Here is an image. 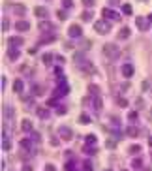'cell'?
<instances>
[{
  "mask_svg": "<svg viewBox=\"0 0 152 171\" xmlns=\"http://www.w3.org/2000/svg\"><path fill=\"white\" fill-rule=\"evenodd\" d=\"M36 115L39 117V118H49V107H36Z\"/></svg>",
  "mask_w": 152,
  "mask_h": 171,
  "instance_id": "obj_13",
  "label": "cell"
},
{
  "mask_svg": "<svg viewBox=\"0 0 152 171\" xmlns=\"http://www.w3.org/2000/svg\"><path fill=\"white\" fill-rule=\"evenodd\" d=\"M21 147H23V148H26V151H28V148L32 147V143H30V141L28 139H23V141H21V143H19Z\"/></svg>",
  "mask_w": 152,
  "mask_h": 171,
  "instance_id": "obj_29",
  "label": "cell"
},
{
  "mask_svg": "<svg viewBox=\"0 0 152 171\" xmlns=\"http://www.w3.org/2000/svg\"><path fill=\"white\" fill-rule=\"evenodd\" d=\"M135 25H137V28H139V30H148V25H150V21L148 19H145V17H137L135 19Z\"/></svg>",
  "mask_w": 152,
  "mask_h": 171,
  "instance_id": "obj_6",
  "label": "cell"
},
{
  "mask_svg": "<svg viewBox=\"0 0 152 171\" xmlns=\"http://www.w3.org/2000/svg\"><path fill=\"white\" fill-rule=\"evenodd\" d=\"M15 28H17L19 32H26V30H30V23L21 19V21H17V23H15Z\"/></svg>",
  "mask_w": 152,
  "mask_h": 171,
  "instance_id": "obj_9",
  "label": "cell"
},
{
  "mask_svg": "<svg viewBox=\"0 0 152 171\" xmlns=\"http://www.w3.org/2000/svg\"><path fill=\"white\" fill-rule=\"evenodd\" d=\"M135 118H137V113L132 111V113H130V120H135Z\"/></svg>",
  "mask_w": 152,
  "mask_h": 171,
  "instance_id": "obj_45",
  "label": "cell"
},
{
  "mask_svg": "<svg viewBox=\"0 0 152 171\" xmlns=\"http://www.w3.org/2000/svg\"><path fill=\"white\" fill-rule=\"evenodd\" d=\"M79 122H81V124H90V117H88L86 113H83V115L79 117Z\"/></svg>",
  "mask_w": 152,
  "mask_h": 171,
  "instance_id": "obj_25",
  "label": "cell"
},
{
  "mask_svg": "<svg viewBox=\"0 0 152 171\" xmlns=\"http://www.w3.org/2000/svg\"><path fill=\"white\" fill-rule=\"evenodd\" d=\"M38 28H39V30H41V32H49V30H51V28H53V25L49 23V21H41V23L38 25Z\"/></svg>",
  "mask_w": 152,
  "mask_h": 171,
  "instance_id": "obj_16",
  "label": "cell"
},
{
  "mask_svg": "<svg viewBox=\"0 0 152 171\" xmlns=\"http://www.w3.org/2000/svg\"><path fill=\"white\" fill-rule=\"evenodd\" d=\"M107 171H111V169H107Z\"/></svg>",
  "mask_w": 152,
  "mask_h": 171,
  "instance_id": "obj_54",
  "label": "cell"
},
{
  "mask_svg": "<svg viewBox=\"0 0 152 171\" xmlns=\"http://www.w3.org/2000/svg\"><path fill=\"white\" fill-rule=\"evenodd\" d=\"M8 28H10V21H8V19H2V30L6 32Z\"/></svg>",
  "mask_w": 152,
  "mask_h": 171,
  "instance_id": "obj_35",
  "label": "cell"
},
{
  "mask_svg": "<svg viewBox=\"0 0 152 171\" xmlns=\"http://www.w3.org/2000/svg\"><path fill=\"white\" fill-rule=\"evenodd\" d=\"M68 92H70V88H68V85L66 83H60L58 85V88H57V92H54V96H62V94H68Z\"/></svg>",
  "mask_w": 152,
  "mask_h": 171,
  "instance_id": "obj_14",
  "label": "cell"
},
{
  "mask_svg": "<svg viewBox=\"0 0 152 171\" xmlns=\"http://www.w3.org/2000/svg\"><path fill=\"white\" fill-rule=\"evenodd\" d=\"M101 13H103V17H105L107 21H109V19H111V21H118V19H120V15H118V13H116V11H113V10H109V8H105V10H103Z\"/></svg>",
  "mask_w": 152,
  "mask_h": 171,
  "instance_id": "obj_8",
  "label": "cell"
},
{
  "mask_svg": "<svg viewBox=\"0 0 152 171\" xmlns=\"http://www.w3.org/2000/svg\"><path fill=\"white\" fill-rule=\"evenodd\" d=\"M81 19H83V21H92V11H88V10L83 11V13H81Z\"/></svg>",
  "mask_w": 152,
  "mask_h": 171,
  "instance_id": "obj_26",
  "label": "cell"
},
{
  "mask_svg": "<svg viewBox=\"0 0 152 171\" xmlns=\"http://www.w3.org/2000/svg\"><path fill=\"white\" fill-rule=\"evenodd\" d=\"M58 135H60L64 141H70V139L73 137V135H72V130H70L68 126H60V128H58Z\"/></svg>",
  "mask_w": 152,
  "mask_h": 171,
  "instance_id": "obj_5",
  "label": "cell"
},
{
  "mask_svg": "<svg viewBox=\"0 0 152 171\" xmlns=\"http://www.w3.org/2000/svg\"><path fill=\"white\" fill-rule=\"evenodd\" d=\"M13 11H15L17 15H19V13H21V15H25V13H26V8H25L23 4H19V6H13Z\"/></svg>",
  "mask_w": 152,
  "mask_h": 171,
  "instance_id": "obj_22",
  "label": "cell"
},
{
  "mask_svg": "<svg viewBox=\"0 0 152 171\" xmlns=\"http://www.w3.org/2000/svg\"><path fill=\"white\" fill-rule=\"evenodd\" d=\"M135 104H137V107H139V109H141V107H143V104H145V102H143V100H141V98H137V102H135Z\"/></svg>",
  "mask_w": 152,
  "mask_h": 171,
  "instance_id": "obj_44",
  "label": "cell"
},
{
  "mask_svg": "<svg viewBox=\"0 0 152 171\" xmlns=\"http://www.w3.org/2000/svg\"><path fill=\"white\" fill-rule=\"evenodd\" d=\"M122 171H126V169H122Z\"/></svg>",
  "mask_w": 152,
  "mask_h": 171,
  "instance_id": "obj_53",
  "label": "cell"
},
{
  "mask_svg": "<svg viewBox=\"0 0 152 171\" xmlns=\"http://www.w3.org/2000/svg\"><path fill=\"white\" fill-rule=\"evenodd\" d=\"M45 171H54V166H51V164H49V166L45 167Z\"/></svg>",
  "mask_w": 152,
  "mask_h": 171,
  "instance_id": "obj_49",
  "label": "cell"
},
{
  "mask_svg": "<svg viewBox=\"0 0 152 171\" xmlns=\"http://www.w3.org/2000/svg\"><path fill=\"white\" fill-rule=\"evenodd\" d=\"M122 75L126 77V79H130V77L133 75V66H132V64H124V66H122Z\"/></svg>",
  "mask_w": 152,
  "mask_h": 171,
  "instance_id": "obj_12",
  "label": "cell"
},
{
  "mask_svg": "<svg viewBox=\"0 0 152 171\" xmlns=\"http://www.w3.org/2000/svg\"><path fill=\"white\" fill-rule=\"evenodd\" d=\"M57 113H58V115H64V113H66V107H58Z\"/></svg>",
  "mask_w": 152,
  "mask_h": 171,
  "instance_id": "obj_46",
  "label": "cell"
},
{
  "mask_svg": "<svg viewBox=\"0 0 152 171\" xmlns=\"http://www.w3.org/2000/svg\"><path fill=\"white\" fill-rule=\"evenodd\" d=\"M0 87H2V90H4V87H6V77H2V81H0Z\"/></svg>",
  "mask_w": 152,
  "mask_h": 171,
  "instance_id": "obj_47",
  "label": "cell"
},
{
  "mask_svg": "<svg viewBox=\"0 0 152 171\" xmlns=\"http://www.w3.org/2000/svg\"><path fill=\"white\" fill-rule=\"evenodd\" d=\"M43 64H45V66H51V64H53V55L51 53H45L43 55Z\"/></svg>",
  "mask_w": 152,
  "mask_h": 171,
  "instance_id": "obj_23",
  "label": "cell"
},
{
  "mask_svg": "<svg viewBox=\"0 0 152 171\" xmlns=\"http://www.w3.org/2000/svg\"><path fill=\"white\" fill-rule=\"evenodd\" d=\"M23 87H25V85H23V81H21V79H15V81H13V90H15L17 94L23 92Z\"/></svg>",
  "mask_w": 152,
  "mask_h": 171,
  "instance_id": "obj_19",
  "label": "cell"
},
{
  "mask_svg": "<svg viewBox=\"0 0 152 171\" xmlns=\"http://www.w3.org/2000/svg\"><path fill=\"white\" fill-rule=\"evenodd\" d=\"M141 166H143L141 158H139V160H133V162H132V167H135V169H141Z\"/></svg>",
  "mask_w": 152,
  "mask_h": 171,
  "instance_id": "obj_34",
  "label": "cell"
},
{
  "mask_svg": "<svg viewBox=\"0 0 152 171\" xmlns=\"http://www.w3.org/2000/svg\"><path fill=\"white\" fill-rule=\"evenodd\" d=\"M2 117H4V122H6V130L13 128V122H15V109H13L11 105H4Z\"/></svg>",
  "mask_w": 152,
  "mask_h": 171,
  "instance_id": "obj_1",
  "label": "cell"
},
{
  "mask_svg": "<svg viewBox=\"0 0 152 171\" xmlns=\"http://www.w3.org/2000/svg\"><path fill=\"white\" fill-rule=\"evenodd\" d=\"M94 30L98 34H107L109 30H111V25H109V21H96L94 23Z\"/></svg>",
  "mask_w": 152,
  "mask_h": 171,
  "instance_id": "obj_4",
  "label": "cell"
},
{
  "mask_svg": "<svg viewBox=\"0 0 152 171\" xmlns=\"http://www.w3.org/2000/svg\"><path fill=\"white\" fill-rule=\"evenodd\" d=\"M36 92V94L39 96V94H43V90H41V87H38V85H32V94Z\"/></svg>",
  "mask_w": 152,
  "mask_h": 171,
  "instance_id": "obj_33",
  "label": "cell"
},
{
  "mask_svg": "<svg viewBox=\"0 0 152 171\" xmlns=\"http://www.w3.org/2000/svg\"><path fill=\"white\" fill-rule=\"evenodd\" d=\"M148 145H150V147H152V137H150V139H148Z\"/></svg>",
  "mask_w": 152,
  "mask_h": 171,
  "instance_id": "obj_50",
  "label": "cell"
},
{
  "mask_svg": "<svg viewBox=\"0 0 152 171\" xmlns=\"http://www.w3.org/2000/svg\"><path fill=\"white\" fill-rule=\"evenodd\" d=\"M57 15H58V19H62V21H64V19L68 17V15H66V11H64V10H60V11L57 13Z\"/></svg>",
  "mask_w": 152,
  "mask_h": 171,
  "instance_id": "obj_41",
  "label": "cell"
},
{
  "mask_svg": "<svg viewBox=\"0 0 152 171\" xmlns=\"http://www.w3.org/2000/svg\"><path fill=\"white\" fill-rule=\"evenodd\" d=\"M86 145H96V135H86Z\"/></svg>",
  "mask_w": 152,
  "mask_h": 171,
  "instance_id": "obj_30",
  "label": "cell"
},
{
  "mask_svg": "<svg viewBox=\"0 0 152 171\" xmlns=\"http://www.w3.org/2000/svg\"><path fill=\"white\" fill-rule=\"evenodd\" d=\"M85 152H86V154H96V145H94V147H92V145H86V147H85Z\"/></svg>",
  "mask_w": 152,
  "mask_h": 171,
  "instance_id": "obj_28",
  "label": "cell"
},
{
  "mask_svg": "<svg viewBox=\"0 0 152 171\" xmlns=\"http://www.w3.org/2000/svg\"><path fill=\"white\" fill-rule=\"evenodd\" d=\"M64 171H73V162H68L66 167H64Z\"/></svg>",
  "mask_w": 152,
  "mask_h": 171,
  "instance_id": "obj_42",
  "label": "cell"
},
{
  "mask_svg": "<svg viewBox=\"0 0 152 171\" xmlns=\"http://www.w3.org/2000/svg\"><path fill=\"white\" fill-rule=\"evenodd\" d=\"M92 105L96 107V111H101V100H100V96H96V98L92 100Z\"/></svg>",
  "mask_w": 152,
  "mask_h": 171,
  "instance_id": "obj_24",
  "label": "cell"
},
{
  "mask_svg": "<svg viewBox=\"0 0 152 171\" xmlns=\"http://www.w3.org/2000/svg\"><path fill=\"white\" fill-rule=\"evenodd\" d=\"M118 40H126V38H130V28L128 26H124V28H120V32H118V36H116Z\"/></svg>",
  "mask_w": 152,
  "mask_h": 171,
  "instance_id": "obj_18",
  "label": "cell"
},
{
  "mask_svg": "<svg viewBox=\"0 0 152 171\" xmlns=\"http://www.w3.org/2000/svg\"><path fill=\"white\" fill-rule=\"evenodd\" d=\"M23 171H32V166H28V164H26V166L23 167Z\"/></svg>",
  "mask_w": 152,
  "mask_h": 171,
  "instance_id": "obj_48",
  "label": "cell"
},
{
  "mask_svg": "<svg viewBox=\"0 0 152 171\" xmlns=\"http://www.w3.org/2000/svg\"><path fill=\"white\" fill-rule=\"evenodd\" d=\"M116 102H118V105H120V107H126V105H128L126 98H118V100H116Z\"/></svg>",
  "mask_w": 152,
  "mask_h": 171,
  "instance_id": "obj_38",
  "label": "cell"
},
{
  "mask_svg": "<svg viewBox=\"0 0 152 171\" xmlns=\"http://www.w3.org/2000/svg\"><path fill=\"white\" fill-rule=\"evenodd\" d=\"M83 169H85V171H92V164L90 162H85V164H83Z\"/></svg>",
  "mask_w": 152,
  "mask_h": 171,
  "instance_id": "obj_39",
  "label": "cell"
},
{
  "mask_svg": "<svg viewBox=\"0 0 152 171\" xmlns=\"http://www.w3.org/2000/svg\"><path fill=\"white\" fill-rule=\"evenodd\" d=\"M126 135L128 137H137V135H139V130H137L135 126H128L126 128Z\"/></svg>",
  "mask_w": 152,
  "mask_h": 171,
  "instance_id": "obj_17",
  "label": "cell"
},
{
  "mask_svg": "<svg viewBox=\"0 0 152 171\" xmlns=\"http://www.w3.org/2000/svg\"><path fill=\"white\" fill-rule=\"evenodd\" d=\"M8 44H10V47H19V45L25 44V40L21 38V36H11V38L8 40Z\"/></svg>",
  "mask_w": 152,
  "mask_h": 171,
  "instance_id": "obj_10",
  "label": "cell"
},
{
  "mask_svg": "<svg viewBox=\"0 0 152 171\" xmlns=\"http://www.w3.org/2000/svg\"><path fill=\"white\" fill-rule=\"evenodd\" d=\"M68 34H70V38H79L83 34V28L79 25H72L70 28H68Z\"/></svg>",
  "mask_w": 152,
  "mask_h": 171,
  "instance_id": "obj_7",
  "label": "cell"
},
{
  "mask_svg": "<svg viewBox=\"0 0 152 171\" xmlns=\"http://www.w3.org/2000/svg\"><path fill=\"white\" fill-rule=\"evenodd\" d=\"M150 158H152V154H150Z\"/></svg>",
  "mask_w": 152,
  "mask_h": 171,
  "instance_id": "obj_52",
  "label": "cell"
},
{
  "mask_svg": "<svg viewBox=\"0 0 152 171\" xmlns=\"http://www.w3.org/2000/svg\"><path fill=\"white\" fill-rule=\"evenodd\" d=\"M62 6H64V8H72V6H73V0H62Z\"/></svg>",
  "mask_w": 152,
  "mask_h": 171,
  "instance_id": "obj_37",
  "label": "cell"
},
{
  "mask_svg": "<svg viewBox=\"0 0 152 171\" xmlns=\"http://www.w3.org/2000/svg\"><path fill=\"white\" fill-rule=\"evenodd\" d=\"M34 15H38L39 19H45L49 15V11H47V8H43V6H38V8H34Z\"/></svg>",
  "mask_w": 152,
  "mask_h": 171,
  "instance_id": "obj_11",
  "label": "cell"
},
{
  "mask_svg": "<svg viewBox=\"0 0 152 171\" xmlns=\"http://www.w3.org/2000/svg\"><path fill=\"white\" fill-rule=\"evenodd\" d=\"M105 145H107L109 148H113V147H115L116 143H115V139H107V143H105Z\"/></svg>",
  "mask_w": 152,
  "mask_h": 171,
  "instance_id": "obj_43",
  "label": "cell"
},
{
  "mask_svg": "<svg viewBox=\"0 0 152 171\" xmlns=\"http://www.w3.org/2000/svg\"><path fill=\"white\" fill-rule=\"evenodd\" d=\"M54 40H57L54 34H47V36H43V38L39 40V45H41V44H47V41H54Z\"/></svg>",
  "mask_w": 152,
  "mask_h": 171,
  "instance_id": "obj_21",
  "label": "cell"
},
{
  "mask_svg": "<svg viewBox=\"0 0 152 171\" xmlns=\"http://www.w3.org/2000/svg\"><path fill=\"white\" fill-rule=\"evenodd\" d=\"M122 11L126 13V15H132V6H130V4H124V6H122Z\"/></svg>",
  "mask_w": 152,
  "mask_h": 171,
  "instance_id": "obj_32",
  "label": "cell"
},
{
  "mask_svg": "<svg viewBox=\"0 0 152 171\" xmlns=\"http://www.w3.org/2000/svg\"><path fill=\"white\" fill-rule=\"evenodd\" d=\"M88 90H90V94H94V96H98V87H94V85H90V87H88Z\"/></svg>",
  "mask_w": 152,
  "mask_h": 171,
  "instance_id": "obj_36",
  "label": "cell"
},
{
  "mask_svg": "<svg viewBox=\"0 0 152 171\" xmlns=\"http://www.w3.org/2000/svg\"><path fill=\"white\" fill-rule=\"evenodd\" d=\"M2 148H4V151H10V148H11V143H10L8 137H2Z\"/></svg>",
  "mask_w": 152,
  "mask_h": 171,
  "instance_id": "obj_27",
  "label": "cell"
},
{
  "mask_svg": "<svg viewBox=\"0 0 152 171\" xmlns=\"http://www.w3.org/2000/svg\"><path fill=\"white\" fill-rule=\"evenodd\" d=\"M148 21H150V23H152V13H150V15H148Z\"/></svg>",
  "mask_w": 152,
  "mask_h": 171,
  "instance_id": "obj_51",
  "label": "cell"
},
{
  "mask_svg": "<svg viewBox=\"0 0 152 171\" xmlns=\"http://www.w3.org/2000/svg\"><path fill=\"white\" fill-rule=\"evenodd\" d=\"M77 68L81 70L85 75H92L94 72H96V68H94V64L90 62V60H81V62H77Z\"/></svg>",
  "mask_w": 152,
  "mask_h": 171,
  "instance_id": "obj_3",
  "label": "cell"
},
{
  "mask_svg": "<svg viewBox=\"0 0 152 171\" xmlns=\"http://www.w3.org/2000/svg\"><path fill=\"white\" fill-rule=\"evenodd\" d=\"M139 151H141V147H139V145H132V147H130V151H128V152H130V154H137Z\"/></svg>",
  "mask_w": 152,
  "mask_h": 171,
  "instance_id": "obj_31",
  "label": "cell"
},
{
  "mask_svg": "<svg viewBox=\"0 0 152 171\" xmlns=\"http://www.w3.org/2000/svg\"><path fill=\"white\" fill-rule=\"evenodd\" d=\"M8 58L10 60H17L19 58V47H10L8 49Z\"/></svg>",
  "mask_w": 152,
  "mask_h": 171,
  "instance_id": "obj_15",
  "label": "cell"
},
{
  "mask_svg": "<svg viewBox=\"0 0 152 171\" xmlns=\"http://www.w3.org/2000/svg\"><path fill=\"white\" fill-rule=\"evenodd\" d=\"M103 55H105L109 60H116L120 56V47L115 45V44H105L103 45Z\"/></svg>",
  "mask_w": 152,
  "mask_h": 171,
  "instance_id": "obj_2",
  "label": "cell"
},
{
  "mask_svg": "<svg viewBox=\"0 0 152 171\" xmlns=\"http://www.w3.org/2000/svg\"><path fill=\"white\" fill-rule=\"evenodd\" d=\"M21 128H23V130L25 132H32V122H30V120H23V122H21Z\"/></svg>",
  "mask_w": 152,
  "mask_h": 171,
  "instance_id": "obj_20",
  "label": "cell"
},
{
  "mask_svg": "<svg viewBox=\"0 0 152 171\" xmlns=\"http://www.w3.org/2000/svg\"><path fill=\"white\" fill-rule=\"evenodd\" d=\"M94 2H96V0H83V4H85L86 8H92V6H94Z\"/></svg>",
  "mask_w": 152,
  "mask_h": 171,
  "instance_id": "obj_40",
  "label": "cell"
}]
</instances>
